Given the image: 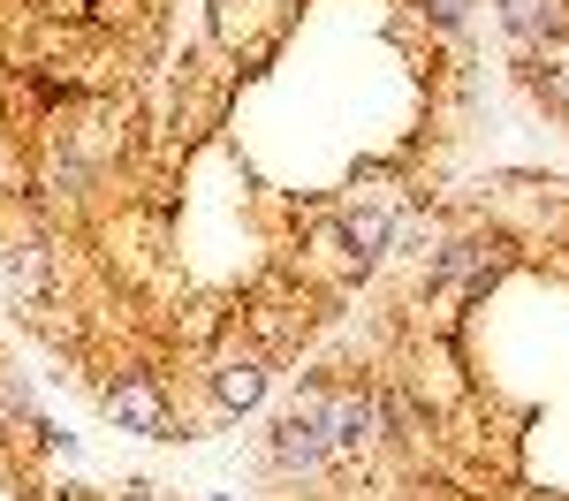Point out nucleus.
<instances>
[{"mask_svg": "<svg viewBox=\"0 0 569 501\" xmlns=\"http://www.w3.org/2000/svg\"><path fill=\"white\" fill-rule=\"evenodd\" d=\"M266 463L281 471V479H319V471H335V441H327V425H319V410H289L281 425H273V441H266Z\"/></svg>", "mask_w": 569, "mask_h": 501, "instance_id": "obj_3", "label": "nucleus"}, {"mask_svg": "<svg viewBox=\"0 0 569 501\" xmlns=\"http://www.w3.org/2000/svg\"><path fill=\"white\" fill-rule=\"evenodd\" d=\"M99 410H107L122 433H137V441H190L182 410L168 403V380L144 372V364H130L122 380H107V388H99Z\"/></svg>", "mask_w": 569, "mask_h": 501, "instance_id": "obj_1", "label": "nucleus"}, {"mask_svg": "<svg viewBox=\"0 0 569 501\" xmlns=\"http://www.w3.org/2000/svg\"><path fill=\"white\" fill-rule=\"evenodd\" d=\"M206 501H236V494H206Z\"/></svg>", "mask_w": 569, "mask_h": 501, "instance_id": "obj_7", "label": "nucleus"}, {"mask_svg": "<svg viewBox=\"0 0 569 501\" xmlns=\"http://www.w3.org/2000/svg\"><path fill=\"white\" fill-rule=\"evenodd\" d=\"M327 213H335V243H342V267L350 273H372L380 259L395 251V206L380 198H327Z\"/></svg>", "mask_w": 569, "mask_h": 501, "instance_id": "obj_2", "label": "nucleus"}, {"mask_svg": "<svg viewBox=\"0 0 569 501\" xmlns=\"http://www.w3.org/2000/svg\"><path fill=\"white\" fill-rule=\"evenodd\" d=\"M206 388H213L220 418H243V410H259V403H266V388H273V358H266V350H243V358L228 350V358H213Z\"/></svg>", "mask_w": 569, "mask_h": 501, "instance_id": "obj_4", "label": "nucleus"}, {"mask_svg": "<svg viewBox=\"0 0 569 501\" xmlns=\"http://www.w3.org/2000/svg\"><path fill=\"white\" fill-rule=\"evenodd\" d=\"M493 8H501L509 46H531V39H547V31H562V23H569V0H493Z\"/></svg>", "mask_w": 569, "mask_h": 501, "instance_id": "obj_5", "label": "nucleus"}, {"mask_svg": "<svg viewBox=\"0 0 569 501\" xmlns=\"http://www.w3.org/2000/svg\"><path fill=\"white\" fill-rule=\"evenodd\" d=\"M418 8H426V23H433V31H448V39H456V31H463V8H471V0H418Z\"/></svg>", "mask_w": 569, "mask_h": 501, "instance_id": "obj_6", "label": "nucleus"}]
</instances>
